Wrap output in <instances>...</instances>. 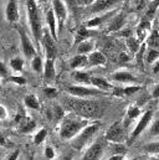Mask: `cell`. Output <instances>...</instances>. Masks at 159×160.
Wrapping results in <instances>:
<instances>
[{"mask_svg":"<svg viewBox=\"0 0 159 160\" xmlns=\"http://www.w3.org/2000/svg\"><path fill=\"white\" fill-rule=\"evenodd\" d=\"M36 2H40V4H42V2H46L47 0H35Z\"/></svg>","mask_w":159,"mask_h":160,"instance_id":"cell-54","label":"cell"},{"mask_svg":"<svg viewBox=\"0 0 159 160\" xmlns=\"http://www.w3.org/2000/svg\"><path fill=\"white\" fill-rule=\"evenodd\" d=\"M30 160H35V159H34V155H33V157H31V159H30Z\"/></svg>","mask_w":159,"mask_h":160,"instance_id":"cell-57","label":"cell"},{"mask_svg":"<svg viewBox=\"0 0 159 160\" xmlns=\"http://www.w3.org/2000/svg\"><path fill=\"white\" fill-rule=\"evenodd\" d=\"M157 158H158V159H159V155H158V157H157Z\"/></svg>","mask_w":159,"mask_h":160,"instance_id":"cell-59","label":"cell"},{"mask_svg":"<svg viewBox=\"0 0 159 160\" xmlns=\"http://www.w3.org/2000/svg\"><path fill=\"white\" fill-rule=\"evenodd\" d=\"M90 38V29H87L86 26H81L77 31V35H76V41H85Z\"/></svg>","mask_w":159,"mask_h":160,"instance_id":"cell-37","label":"cell"},{"mask_svg":"<svg viewBox=\"0 0 159 160\" xmlns=\"http://www.w3.org/2000/svg\"><path fill=\"white\" fill-rule=\"evenodd\" d=\"M123 160H138L137 158H134V159H123Z\"/></svg>","mask_w":159,"mask_h":160,"instance_id":"cell-56","label":"cell"},{"mask_svg":"<svg viewBox=\"0 0 159 160\" xmlns=\"http://www.w3.org/2000/svg\"><path fill=\"white\" fill-rule=\"evenodd\" d=\"M15 122L18 123V130H19L21 134H30V133H33V132L36 129V127H38V124H36V122L34 120V118L28 117V116H25L24 113L18 114V117L15 118Z\"/></svg>","mask_w":159,"mask_h":160,"instance_id":"cell-9","label":"cell"},{"mask_svg":"<svg viewBox=\"0 0 159 160\" xmlns=\"http://www.w3.org/2000/svg\"><path fill=\"white\" fill-rule=\"evenodd\" d=\"M0 147L1 148H6L8 147V142H6V138H5V135L0 132Z\"/></svg>","mask_w":159,"mask_h":160,"instance_id":"cell-48","label":"cell"},{"mask_svg":"<svg viewBox=\"0 0 159 160\" xmlns=\"http://www.w3.org/2000/svg\"><path fill=\"white\" fill-rule=\"evenodd\" d=\"M19 157H20V150H14V152H10L4 160H19Z\"/></svg>","mask_w":159,"mask_h":160,"instance_id":"cell-44","label":"cell"},{"mask_svg":"<svg viewBox=\"0 0 159 160\" xmlns=\"http://www.w3.org/2000/svg\"><path fill=\"white\" fill-rule=\"evenodd\" d=\"M45 21H46V25L49 28V32L50 35L52 36V39L55 41H57L59 39V31H57V28H59V24H57V19L55 16V12L51 8H49L46 10V14H45Z\"/></svg>","mask_w":159,"mask_h":160,"instance_id":"cell-12","label":"cell"},{"mask_svg":"<svg viewBox=\"0 0 159 160\" xmlns=\"http://www.w3.org/2000/svg\"><path fill=\"white\" fill-rule=\"evenodd\" d=\"M9 66L14 72H21L24 71V66H25V60L20 56H15L13 58H10L9 61Z\"/></svg>","mask_w":159,"mask_h":160,"instance_id":"cell-28","label":"cell"},{"mask_svg":"<svg viewBox=\"0 0 159 160\" xmlns=\"http://www.w3.org/2000/svg\"><path fill=\"white\" fill-rule=\"evenodd\" d=\"M141 89H142L141 86H137V84H129V86L123 87V88H122V92H123V96H133V94L138 93Z\"/></svg>","mask_w":159,"mask_h":160,"instance_id":"cell-34","label":"cell"},{"mask_svg":"<svg viewBox=\"0 0 159 160\" xmlns=\"http://www.w3.org/2000/svg\"><path fill=\"white\" fill-rule=\"evenodd\" d=\"M142 43H143V42H139L138 39H134V38H129V39L127 40V46H128L129 51L133 52V53H136V52L139 50V47H141Z\"/></svg>","mask_w":159,"mask_h":160,"instance_id":"cell-35","label":"cell"},{"mask_svg":"<svg viewBox=\"0 0 159 160\" xmlns=\"http://www.w3.org/2000/svg\"><path fill=\"white\" fill-rule=\"evenodd\" d=\"M19 160H23V159H19Z\"/></svg>","mask_w":159,"mask_h":160,"instance_id":"cell-60","label":"cell"},{"mask_svg":"<svg viewBox=\"0 0 159 160\" xmlns=\"http://www.w3.org/2000/svg\"><path fill=\"white\" fill-rule=\"evenodd\" d=\"M146 46L148 48H153V50H158L159 51V31L158 30H152L151 34L148 35V38L144 41Z\"/></svg>","mask_w":159,"mask_h":160,"instance_id":"cell-25","label":"cell"},{"mask_svg":"<svg viewBox=\"0 0 159 160\" xmlns=\"http://www.w3.org/2000/svg\"><path fill=\"white\" fill-rule=\"evenodd\" d=\"M59 160H74V153H65L59 158Z\"/></svg>","mask_w":159,"mask_h":160,"instance_id":"cell-47","label":"cell"},{"mask_svg":"<svg viewBox=\"0 0 159 160\" xmlns=\"http://www.w3.org/2000/svg\"><path fill=\"white\" fill-rule=\"evenodd\" d=\"M146 48H147V46H146V43L143 42V43L141 45L139 50L136 52V53H137V55H136V60H137V63H138L141 67H143V63H144V53H146Z\"/></svg>","mask_w":159,"mask_h":160,"instance_id":"cell-36","label":"cell"},{"mask_svg":"<svg viewBox=\"0 0 159 160\" xmlns=\"http://www.w3.org/2000/svg\"><path fill=\"white\" fill-rule=\"evenodd\" d=\"M44 63H45V61L40 55H36L35 57H33L31 58V68H33V71H35L36 73H42Z\"/></svg>","mask_w":159,"mask_h":160,"instance_id":"cell-30","label":"cell"},{"mask_svg":"<svg viewBox=\"0 0 159 160\" xmlns=\"http://www.w3.org/2000/svg\"><path fill=\"white\" fill-rule=\"evenodd\" d=\"M26 15H28V21H29V26H30L33 38H34L35 42L40 46L42 32H44L42 16H41L39 5L35 0H26Z\"/></svg>","mask_w":159,"mask_h":160,"instance_id":"cell-2","label":"cell"},{"mask_svg":"<svg viewBox=\"0 0 159 160\" xmlns=\"http://www.w3.org/2000/svg\"><path fill=\"white\" fill-rule=\"evenodd\" d=\"M42 92H44V94H45L47 98H50V99H54V98H56V97L59 96V91H57L55 87H51V86L45 87Z\"/></svg>","mask_w":159,"mask_h":160,"instance_id":"cell-39","label":"cell"},{"mask_svg":"<svg viewBox=\"0 0 159 160\" xmlns=\"http://www.w3.org/2000/svg\"><path fill=\"white\" fill-rule=\"evenodd\" d=\"M91 86L97 89L106 91V92H108L110 89H113L110 81L103 78V77H100V76H91Z\"/></svg>","mask_w":159,"mask_h":160,"instance_id":"cell-20","label":"cell"},{"mask_svg":"<svg viewBox=\"0 0 159 160\" xmlns=\"http://www.w3.org/2000/svg\"><path fill=\"white\" fill-rule=\"evenodd\" d=\"M117 12H118V10H108V11H106L105 14H102V15H100V16H95V18L90 19V20L86 22L85 26H86L87 29L98 28V26H101L102 24L108 22V21H110Z\"/></svg>","mask_w":159,"mask_h":160,"instance_id":"cell-13","label":"cell"},{"mask_svg":"<svg viewBox=\"0 0 159 160\" xmlns=\"http://www.w3.org/2000/svg\"><path fill=\"white\" fill-rule=\"evenodd\" d=\"M152 71H153V73L154 75H157V73H159V58L152 65Z\"/></svg>","mask_w":159,"mask_h":160,"instance_id":"cell-50","label":"cell"},{"mask_svg":"<svg viewBox=\"0 0 159 160\" xmlns=\"http://www.w3.org/2000/svg\"><path fill=\"white\" fill-rule=\"evenodd\" d=\"M55 42L56 41L52 39L49 30H44L42 38H41V46L44 47L46 58H54L55 60V56H56V45H55Z\"/></svg>","mask_w":159,"mask_h":160,"instance_id":"cell-11","label":"cell"},{"mask_svg":"<svg viewBox=\"0 0 159 160\" xmlns=\"http://www.w3.org/2000/svg\"><path fill=\"white\" fill-rule=\"evenodd\" d=\"M148 160H159L158 158H149Z\"/></svg>","mask_w":159,"mask_h":160,"instance_id":"cell-55","label":"cell"},{"mask_svg":"<svg viewBox=\"0 0 159 160\" xmlns=\"http://www.w3.org/2000/svg\"><path fill=\"white\" fill-rule=\"evenodd\" d=\"M44 155H45V158L47 160H54L56 158V152H55V149L52 147L47 145L45 148V150H44Z\"/></svg>","mask_w":159,"mask_h":160,"instance_id":"cell-41","label":"cell"},{"mask_svg":"<svg viewBox=\"0 0 159 160\" xmlns=\"http://www.w3.org/2000/svg\"><path fill=\"white\" fill-rule=\"evenodd\" d=\"M91 122L87 119V118H83L79 114H67L65 116L61 123H60V127H59V134H60V138L64 139V140H71L74 139L80 132L87 127Z\"/></svg>","mask_w":159,"mask_h":160,"instance_id":"cell-1","label":"cell"},{"mask_svg":"<svg viewBox=\"0 0 159 160\" xmlns=\"http://www.w3.org/2000/svg\"><path fill=\"white\" fill-rule=\"evenodd\" d=\"M153 114H154V112L153 111H147V112H144L143 114H141V117H139V120L137 122V124H136V127H134V129L132 130V133H131V135H129V138H128V142H129V144H132V143H134V140L147 129V127L151 124V122L153 119Z\"/></svg>","mask_w":159,"mask_h":160,"instance_id":"cell-7","label":"cell"},{"mask_svg":"<svg viewBox=\"0 0 159 160\" xmlns=\"http://www.w3.org/2000/svg\"><path fill=\"white\" fill-rule=\"evenodd\" d=\"M119 61H121V62H127V61H129V56H128L127 53L122 52V53L119 55Z\"/></svg>","mask_w":159,"mask_h":160,"instance_id":"cell-51","label":"cell"},{"mask_svg":"<svg viewBox=\"0 0 159 160\" xmlns=\"http://www.w3.org/2000/svg\"><path fill=\"white\" fill-rule=\"evenodd\" d=\"M64 1L70 2V5H71V6H75L76 4H79V2H77V0H64Z\"/></svg>","mask_w":159,"mask_h":160,"instance_id":"cell-53","label":"cell"},{"mask_svg":"<svg viewBox=\"0 0 159 160\" xmlns=\"http://www.w3.org/2000/svg\"><path fill=\"white\" fill-rule=\"evenodd\" d=\"M122 0H96L91 5V12H100V11H108L112 10V8L118 4Z\"/></svg>","mask_w":159,"mask_h":160,"instance_id":"cell-17","label":"cell"},{"mask_svg":"<svg viewBox=\"0 0 159 160\" xmlns=\"http://www.w3.org/2000/svg\"><path fill=\"white\" fill-rule=\"evenodd\" d=\"M124 159V155H121V154H116V155H112L108 160H123Z\"/></svg>","mask_w":159,"mask_h":160,"instance_id":"cell-52","label":"cell"},{"mask_svg":"<svg viewBox=\"0 0 159 160\" xmlns=\"http://www.w3.org/2000/svg\"><path fill=\"white\" fill-rule=\"evenodd\" d=\"M107 147H108V142L105 139V137L98 138L85 150L80 160H101Z\"/></svg>","mask_w":159,"mask_h":160,"instance_id":"cell-6","label":"cell"},{"mask_svg":"<svg viewBox=\"0 0 159 160\" xmlns=\"http://www.w3.org/2000/svg\"><path fill=\"white\" fill-rule=\"evenodd\" d=\"M159 58V51L158 50H153V48H146V53H144V62L148 65H153L157 60Z\"/></svg>","mask_w":159,"mask_h":160,"instance_id":"cell-29","label":"cell"},{"mask_svg":"<svg viewBox=\"0 0 159 160\" xmlns=\"http://www.w3.org/2000/svg\"><path fill=\"white\" fill-rule=\"evenodd\" d=\"M9 75V68L6 67V65L0 60V78H8Z\"/></svg>","mask_w":159,"mask_h":160,"instance_id":"cell-43","label":"cell"},{"mask_svg":"<svg viewBox=\"0 0 159 160\" xmlns=\"http://www.w3.org/2000/svg\"><path fill=\"white\" fill-rule=\"evenodd\" d=\"M108 147L111 148L112 155H116V154L124 155L127 153V148L123 143H108Z\"/></svg>","mask_w":159,"mask_h":160,"instance_id":"cell-31","label":"cell"},{"mask_svg":"<svg viewBox=\"0 0 159 160\" xmlns=\"http://www.w3.org/2000/svg\"><path fill=\"white\" fill-rule=\"evenodd\" d=\"M6 118H8V109L3 104H0V120H5Z\"/></svg>","mask_w":159,"mask_h":160,"instance_id":"cell-45","label":"cell"},{"mask_svg":"<svg viewBox=\"0 0 159 160\" xmlns=\"http://www.w3.org/2000/svg\"><path fill=\"white\" fill-rule=\"evenodd\" d=\"M143 150L148 154H153V155H159V142H153V143H148L143 147Z\"/></svg>","mask_w":159,"mask_h":160,"instance_id":"cell-33","label":"cell"},{"mask_svg":"<svg viewBox=\"0 0 159 160\" xmlns=\"http://www.w3.org/2000/svg\"><path fill=\"white\" fill-rule=\"evenodd\" d=\"M24 104L28 109H31V111H39L40 109V102H39V98L30 93V94H26L25 98H24Z\"/></svg>","mask_w":159,"mask_h":160,"instance_id":"cell-27","label":"cell"},{"mask_svg":"<svg viewBox=\"0 0 159 160\" xmlns=\"http://www.w3.org/2000/svg\"><path fill=\"white\" fill-rule=\"evenodd\" d=\"M111 80L117 83H129V84H136L138 82V78L133 73L124 71V70H119V71H116L115 73H112Z\"/></svg>","mask_w":159,"mask_h":160,"instance_id":"cell-16","label":"cell"},{"mask_svg":"<svg viewBox=\"0 0 159 160\" xmlns=\"http://www.w3.org/2000/svg\"><path fill=\"white\" fill-rule=\"evenodd\" d=\"M100 128H101L100 123H97V122L96 123H90L87 127H85L80 132L74 139H71L72 140L71 142V147L75 150H82L90 143V140L95 137V134L100 130Z\"/></svg>","mask_w":159,"mask_h":160,"instance_id":"cell-3","label":"cell"},{"mask_svg":"<svg viewBox=\"0 0 159 160\" xmlns=\"http://www.w3.org/2000/svg\"><path fill=\"white\" fill-rule=\"evenodd\" d=\"M51 9L55 12V16L57 19L59 28L61 30L62 26H64V24H65V21H66V18H67V8H66V4H65L64 0H51Z\"/></svg>","mask_w":159,"mask_h":160,"instance_id":"cell-10","label":"cell"},{"mask_svg":"<svg viewBox=\"0 0 159 160\" xmlns=\"http://www.w3.org/2000/svg\"><path fill=\"white\" fill-rule=\"evenodd\" d=\"M5 19L9 22H18L20 19L19 5L16 0H9L5 8Z\"/></svg>","mask_w":159,"mask_h":160,"instance_id":"cell-15","label":"cell"},{"mask_svg":"<svg viewBox=\"0 0 159 160\" xmlns=\"http://www.w3.org/2000/svg\"><path fill=\"white\" fill-rule=\"evenodd\" d=\"M96 0H77V2L81 5H85V6H91Z\"/></svg>","mask_w":159,"mask_h":160,"instance_id":"cell-49","label":"cell"},{"mask_svg":"<svg viewBox=\"0 0 159 160\" xmlns=\"http://www.w3.org/2000/svg\"><path fill=\"white\" fill-rule=\"evenodd\" d=\"M141 117V107L138 104H132L127 108V112H126V118H124V123L128 125V123H131L132 120L137 119Z\"/></svg>","mask_w":159,"mask_h":160,"instance_id":"cell-23","label":"cell"},{"mask_svg":"<svg viewBox=\"0 0 159 160\" xmlns=\"http://www.w3.org/2000/svg\"><path fill=\"white\" fill-rule=\"evenodd\" d=\"M66 92L76 98H88V97H100L106 96L108 92L97 89L95 87L90 86H82V84H70L66 87Z\"/></svg>","mask_w":159,"mask_h":160,"instance_id":"cell-5","label":"cell"},{"mask_svg":"<svg viewBox=\"0 0 159 160\" xmlns=\"http://www.w3.org/2000/svg\"><path fill=\"white\" fill-rule=\"evenodd\" d=\"M0 91H1V83H0Z\"/></svg>","mask_w":159,"mask_h":160,"instance_id":"cell-58","label":"cell"},{"mask_svg":"<svg viewBox=\"0 0 159 160\" xmlns=\"http://www.w3.org/2000/svg\"><path fill=\"white\" fill-rule=\"evenodd\" d=\"M88 63V60H87V56L86 55H76L74 56L71 60H70V67L72 70H80V68H83L86 67Z\"/></svg>","mask_w":159,"mask_h":160,"instance_id":"cell-24","label":"cell"},{"mask_svg":"<svg viewBox=\"0 0 159 160\" xmlns=\"http://www.w3.org/2000/svg\"><path fill=\"white\" fill-rule=\"evenodd\" d=\"M105 139L108 143H124L127 139V124L123 120L115 122L106 130Z\"/></svg>","mask_w":159,"mask_h":160,"instance_id":"cell-4","label":"cell"},{"mask_svg":"<svg viewBox=\"0 0 159 160\" xmlns=\"http://www.w3.org/2000/svg\"><path fill=\"white\" fill-rule=\"evenodd\" d=\"M6 80L9 81V82H11V83H15V84H18V86H25L26 83H28V81L25 77H23V76H14V75H11V76H9Z\"/></svg>","mask_w":159,"mask_h":160,"instance_id":"cell-40","label":"cell"},{"mask_svg":"<svg viewBox=\"0 0 159 160\" xmlns=\"http://www.w3.org/2000/svg\"><path fill=\"white\" fill-rule=\"evenodd\" d=\"M87 60H88L87 66H90V67L103 66V65L107 63L106 56L101 51H93V52H91L90 55H87Z\"/></svg>","mask_w":159,"mask_h":160,"instance_id":"cell-19","label":"cell"},{"mask_svg":"<svg viewBox=\"0 0 159 160\" xmlns=\"http://www.w3.org/2000/svg\"><path fill=\"white\" fill-rule=\"evenodd\" d=\"M51 114H52V118L56 120H61L64 117H65L64 109H62V107L59 106V104H56V106L54 107V109L51 111Z\"/></svg>","mask_w":159,"mask_h":160,"instance_id":"cell-38","label":"cell"},{"mask_svg":"<svg viewBox=\"0 0 159 160\" xmlns=\"http://www.w3.org/2000/svg\"><path fill=\"white\" fill-rule=\"evenodd\" d=\"M42 76L47 82L55 80L56 77V68H55V60L54 58H46L44 63V70H42Z\"/></svg>","mask_w":159,"mask_h":160,"instance_id":"cell-18","label":"cell"},{"mask_svg":"<svg viewBox=\"0 0 159 160\" xmlns=\"http://www.w3.org/2000/svg\"><path fill=\"white\" fill-rule=\"evenodd\" d=\"M72 78L75 82H77V84L82 86H91V75L83 71H75L72 75Z\"/></svg>","mask_w":159,"mask_h":160,"instance_id":"cell-26","label":"cell"},{"mask_svg":"<svg viewBox=\"0 0 159 160\" xmlns=\"http://www.w3.org/2000/svg\"><path fill=\"white\" fill-rule=\"evenodd\" d=\"M151 25H152L151 21L143 20V19L139 22V25L137 28V39L139 40V42H144V40L148 38V35L151 32Z\"/></svg>","mask_w":159,"mask_h":160,"instance_id":"cell-21","label":"cell"},{"mask_svg":"<svg viewBox=\"0 0 159 160\" xmlns=\"http://www.w3.org/2000/svg\"><path fill=\"white\" fill-rule=\"evenodd\" d=\"M152 97L154 99H158L159 98V82L153 87V89H152Z\"/></svg>","mask_w":159,"mask_h":160,"instance_id":"cell-46","label":"cell"},{"mask_svg":"<svg viewBox=\"0 0 159 160\" xmlns=\"http://www.w3.org/2000/svg\"><path fill=\"white\" fill-rule=\"evenodd\" d=\"M46 137H47V129L46 128H40L39 130L34 134V144L35 145H40L41 143H44Z\"/></svg>","mask_w":159,"mask_h":160,"instance_id":"cell-32","label":"cell"},{"mask_svg":"<svg viewBox=\"0 0 159 160\" xmlns=\"http://www.w3.org/2000/svg\"><path fill=\"white\" fill-rule=\"evenodd\" d=\"M19 36H20V43H21V51L24 53V57L26 60H31L33 57H35L38 55L36 47L33 43L31 39L29 38V35L26 34V31H24L23 29L19 30Z\"/></svg>","mask_w":159,"mask_h":160,"instance_id":"cell-8","label":"cell"},{"mask_svg":"<svg viewBox=\"0 0 159 160\" xmlns=\"http://www.w3.org/2000/svg\"><path fill=\"white\" fill-rule=\"evenodd\" d=\"M95 47H96V43H95L93 40L87 39V40L85 41H81L79 43V46H77V53L87 56V55H90L91 52L95 51Z\"/></svg>","mask_w":159,"mask_h":160,"instance_id":"cell-22","label":"cell"},{"mask_svg":"<svg viewBox=\"0 0 159 160\" xmlns=\"http://www.w3.org/2000/svg\"><path fill=\"white\" fill-rule=\"evenodd\" d=\"M149 135L151 137H158L159 135V118L152 123L151 129H149Z\"/></svg>","mask_w":159,"mask_h":160,"instance_id":"cell-42","label":"cell"},{"mask_svg":"<svg viewBox=\"0 0 159 160\" xmlns=\"http://www.w3.org/2000/svg\"><path fill=\"white\" fill-rule=\"evenodd\" d=\"M127 24V14L118 11L110 21H108V31L111 32H116L123 29V26Z\"/></svg>","mask_w":159,"mask_h":160,"instance_id":"cell-14","label":"cell"}]
</instances>
